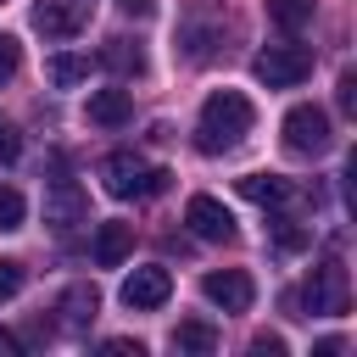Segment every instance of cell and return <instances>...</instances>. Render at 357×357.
Returning a JSON list of instances; mask_svg holds the SVG:
<instances>
[{
    "label": "cell",
    "instance_id": "d4e9b609",
    "mask_svg": "<svg viewBox=\"0 0 357 357\" xmlns=\"http://www.w3.org/2000/svg\"><path fill=\"white\" fill-rule=\"evenodd\" d=\"M251 351H257V357H284V340H279V335H257Z\"/></svg>",
    "mask_w": 357,
    "mask_h": 357
},
{
    "label": "cell",
    "instance_id": "ba28073f",
    "mask_svg": "<svg viewBox=\"0 0 357 357\" xmlns=\"http://www.w3.org/2000/svg\"><path fill=\"white\" fill-rule=\"evenodd\" d=\"M167 296H173V273L167 268H134L123 279V307H134V312H156Z\"/></svg>",
    "mask_w": 357,
    "mask_h": 357
},
{
    "label": "cell",
    "instance_id": "7a4b0ae2",
    "mask_svg": "<svg viewBox=\"0 0 357 357\" xmlns=\"http://www.w3.org/2000/svg\"><path fill=\"white\" fill-rule=\"evenodd\" d=\"M100 178H106V190L117 195V201H145V195H162L167 190V167H151L145 156H134V151H112L106 162H100Z\"/></svg>",
    "mask_w": 357,
    "mask_h": 357
},
{
    "label": "cell",
    "instance_id": "44dd1931",
    "mask_svg": "<svg viewBox=\"0 0 357 357\" xmlns=\"http://www.w3.org/2000/svg\"><path fill=\"white\" fill-rule=\"evenodd\" d=\"M22 279H28L22 262H0V301H11V296L22 290Z\"/></svg>",
    "mask_w": 357,
    "mask_h": 357
},
{
    "label": "cell",
    "instance_id": "277c9868",
    "mask_svg": "<svg viewBox=\"0 0 357 357\" xmlns=\"http://www.w3.org/2000/svg\"><path fill=\"white\" fill-rule=\"evenodd\" d=\"M346 301H351V290H346V268H340V257H324V262L312 268L307 290H301V307H307V312H324V318H340Z\"/></svg>",
    "mask_w": 357,
    "mask_h": 357
},
{
    "label": "cell",
    "instance_id": "8992f818",
    "mask_svg": "<svg viewBox=\"0 0 357 357\" xmlns=\"http://www.w3.org/2000/svg\"><path fill=\"white\" fill-rule=\"evenodd\" d=\"M89 17H95V0H39L33 6V28L45 39H73Z\"/></svg>",
    "mask_w": 357,
    "mask_h": 357
},
{
    "label": "cell",
    "instance_id": "e0dca14e",
    "mask_svg": "<svg viewBox=\"0 0 357 357\" xmlns=\"http://www.w3.org/2000/svg\"><path fill=\"white\" fill-rule=\"evenodd\" d=\"M312 11H318V0H268V17H273L284 33H301V28L312 22Z\"/></svg>",
    "mask_w": 357,
    "mask_h": 357
},
{
    "label": "cell",
    "instance_id": "cb8c5ba5",
    "mask_svg": "<svg viewBox=\"0 0 357 357\" xmlns=\"http://www.w3.org/2000/svg\"><path fill=\"white\" fill-rule=\"evenodd\" d=\"M340 112H357V73H340Z\"/></svg>",
    "mask_w": 357,
    "mask_h": 357
},
{
    "label": "cell",
    "instance_id": "f1b7e54d",
    "mask_svg": "<svg viewBox=\"0 0 357 357\" xmlns=\"http://www.w3.org/2000/svg\"><path fill=\"white\" fill-rule=\"evenodd\" d=\"M17 351H22V340H17V335H6V329H0V357H17Z\"/></svg>",
    "mask_w": 357,
    "mask_h": 357
},
{
    "label": "cell",
    "instance_id": "2e32d148",
    "mask_svg": "<svg viewBox=\"0 0 357 357\" xmlns=\"http://www.w3.org/2000/svg\"><path fill=\"white\" fill-rule=\"evenodd\" d=\"M173 351L212 357V351H218V329H212V324H201V318H190V324H178V329H173Z\"/></svg>",
    "mask_w": 357,
    "mask_h": 357
},
{
    "label": "cell",
    "instance_id": "ffe728a7",
    "mask_svg": "<svg viewBox=\"0 0 357 357\" xmlns=\"http://www.w3.org/2000/svg\"><path fill=\"white\" fill-rule=\"evenodd\" d=\"M22 218H28V201L11 184H0V229H22Z\"/></svg>",
    "mask_w": 357,
    "mask_h": 357
},
{
    "label": "cell",
    "instance_id": "7402d4cb",
    "mask_svg": "<svg viewBox=\"0 0 357 357\" xmlns=\"http://www.w3.org/2000/svg\"><path fill=\"white\" fill-rule=\"evenodd\" d=\"M17 61H22V45H17L11 33H0V84L17 73Z\"/></svg>",
    "mask_w": 357,
    "mask_h": 357
},
{
    "label": "cell",
    "instance_id": "5b68a950",
    "mask_svg": "<svg viewBox=\"0 0 357 357\" xmlns=\"http://www.w3.org/2000/svg\"><path fill=\"white\" fill-rule=\"evenodd\" d=\"M329 112L324 106H290L284 112V145L296 151V156H324L329 151Z\"/></svg>",
    "mask_w": 357,
    "mask_h": 357
},
{
    "label": "cell",
    "instance_id": "52a82bcc",
    "mask_svg": "<svg viewBox=\"0 0 357 357\" xmlns=\"http://www.w3.org/2000/svg\"><path fill=\"white\" fill-rule=\"evenodd\" d=\"M201 290H206V301L223 307V312H245V307L257 301V284H251V273H240V268H212V273L201 279Z\"/></svg>",
    "mask_w": 357,
    "mask_h": 357
},
{
    "label": "cell",
    "instance_id": "4fadbf2b",
    "mask_svg": "<svg viewBox=\"0 0 357 357\" xmlns=\"http://www.w3.org/2000/svg\"><path fill=\"white\" fill-rule=\"evenodd\" d=\"M240 195L257 201V206H290L296 201V184L290 178H273V173H245L240 178Z\"/></svg>",
    "mask_w": 357,
    "mask_h": 357
},
{
    "label": "cell",
    "instance_id": "5bb4252c",
    "mask_svg": "<svg viewBox=\"0 0 357 357\" xmlns=\"http://www.w3.org/2000/svg\"><path fill=\"white\" fill-rule=\"evenodd\" d=\"M128 117H134L128 89H95V95H89V123H100V128H123Z\"/></svg>",
    "mask_w": 357,
    "mask_h": 357
},
{
    "label": "cell",
    "instance_id": "7c38bea8",
    "mask_svg": "<svg viewBox=\"0 0 357 357\" xmlns=\"http://www.w3.org/2000/svg\"><path fill=\"white\" fill-rule=\"evenodd\" d=\"M89 251H95V268H117V262L134 251V223H100Z\"/></svg>",
    "mask_w": 357,
    "mask_h": 357
},
{
    "label": "cell",
    "instance_id": "8fae6325",
    "mask_svg": "<svg viewBox=\"0 0 357 357\" xmlns=\"http://www.w3.org/2000/svg\"><path fill=\"white\" fill-rule=\"evenodd\" d=\"M84 218H89V195H84L73 178H56V184H50V195H45V223L73 229V223H84Z\"/></svg>",
    "mask_w": 357,
    "mask_h": 357
},
{
    "label": "cell",
    "instance_id": "9a60e30c",
    "mask_svg": "<svg viewBox=\"0 0 357 357\" xmlns=\"http://www.w3.org/2000/svg\"><path fill=\"white\" fill-rule=\"evenodd\" d=\"M100 67L117 73V78H139V73H145V50H139L134 39H106V45H100Z\"/></svg>",
    "mask_w": 357,
    "mask_h": 357
},
{
    "label": "cell",
    "instance_id": "ac0fdd59",
    "mask_svg": "<svg viewBox=\"0 0 357 357\" xmlns=\"http://www.w3.org/2000/svg\"><path fill=\"white\" fill-rule=\"evenodd\" d=\"M45 78H50L56 89H73V84L89 78V56H50V61H45Z\"/></svg>",
    "mask_w": 357,
    "mask_h": 357
},
{
    "label": "cell",
    "instance_id": "d6986e66",
    "mask_svg": "<svg viewBox=\"0 0 357 357\" xmlns=\"http://www.w3.org/2000/svg\"><path fill=\"white\" fill-rule=\"evenodd\" d=\"M95 307H100L95 284H73V290L61 296V312H67V324H73V329H84V324L95 318Z\"/></svg>",
    "mask_w": 357,
    "mask_h": 357
},
{
    "label": "cell",
    "instance_id": "603a6c76",
    "mask_svg": "<svg viewBox=\"0 0 357 357\" xmlns=\"http://www.w3.org/2000/svg\"><path fill=\"white\" fill-rule=\"evenodd\" d=\"M17 156H22V134L0 117V162H17Z\"/></svg>",
    "mask_w": 357,
    "mask_h": 357
},
{
    "label": "cell",
    "instance_id": "6da1fadb",
    "mask_svg": "<svg viewBox=\"0 0 357 357\" xmlns=\"http://www.w3.org/2000/svg\"><path fill=\"white\" fill-rule=\"evenodd\" d=\"M251 123H257L251 100H245L240 89H218V95H206V106H201V123H195V151L223 156V151H234V145L251 134Z\"/></svg>",
    "mask_w": 357,
    "mask_h": 357
},
{
    "label": "cell",
    "instance_id": "3957f363",
    "mask_svg": "<svg viewBox=\"0 0 357 357\" xmlns=\"http://www.w3.org/2000/svg\"><path fill=\"white\" fill-rule=\"evenodd\" d=\"M251 73H257V84H268V89H296V84L312 73V50H307V45H268V50L251 61Z\"/></svg>",
    "mask_w": 357,
    "mask_h": 357
},
{
    "label": "cell",
    "instance_id": "4316f807",
    "mask_svg": "<svg viewBox=\"0 0 357 357\" xmlns=\"http://www.w3.org/2000/svg\"><path fill=\"white\" fill-rule=\"evenodd\" d=\"M106 351H112V357H145L139 340H106Z\"/></svg>",
    "mask_w": 357,
    "mask_h": 357
},
{
    "label": "cell",
    "instance_id": "9c48e42d",
    "mask_svg": "<svg viewBox=\"0 0 357 357\" xmlns=\"http://www.w3.org/2000/svg\"><path fill=\"white\" fill-rule=\"evenodd\" d=\"M184 223L201 234V240H234V212L218 201V195H195L184 206Z\"/></svg>",
    "mask_w": 357,
    "mask_h": 357
},
{
    "label": "cell",
    "instance_id": "30bf717a",
    "mask_svg": "<svg viewBox=\"0 0 357 357\" xmlns=\"http://www.w3.org/2000/svg\"><path fill=\"white\" fill-rule=\"evenodd\" d=\"M218 39H223V22L201 6V11H190L184 22H178V45H184V56L190 61H206L212 50H218Z\"/></svg>",
    "mask_w": 357,
    "mask_h": 357
},
{
    "label": "cell",
    "instance_id": "83f0119b",
    "mask_svg": "<svg viewBox=\"0 0 357 357\" xmlns=\"http://www.w3.org/2000/svg\"><path fill=\"white\" fill-rule=\"evenodd\" d=\"M335 351H346V340H340V335H329V340H318V346H312V357H335Z\"/></svg>",
    "mask_w": 357,
    "mask_h": 357
},
{
    "label": "cell",
    "instance_id": "484cf974",
    "mask_svg": "<svg viewBox=\"0 0 357 357\" xmlns=\"http://www.w3.org/2000/svg\"><path fill=\"white\" fill-rule=\"evenodd\" d=\"M117 11H123V17H139V22H145V17L156 11V0H117Z\"/></svg>",
    "mask_w": 357,
    "mask_h": 357
}]
</instances>
